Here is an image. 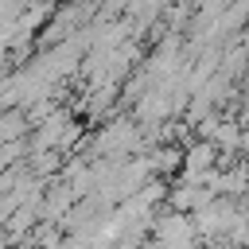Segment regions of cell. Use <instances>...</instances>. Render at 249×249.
<instances>
[{"instance_id": "cell-2", "label": "cell", "mask_w": 249, "mask_h": 249, "mask_svg": "<svg viewBox=\"0 0 249 249\" xmlns=\"http://www.w3.org/2000/svg\"><path fill=\"white\" fill-rule=\"evenodd\" d=\"M195 230H198V241H222L230 230H233V222L241 218V206L233 202V198H210L206 206H198L195 214Z\"/></svg>"}, {"instance_id": "cell-3", "label": "cell", "mask_w": 249, "mask_h": 249, "mask_svg": "<svg viewBox=\"0 0 249 249\" xmlns=\"http://www.w3.org/2000/svg\"><path fill=\"white\" fill-rule=\"evenodd\" d=\"M214 195L210 191H198V183H179L175 191H171V210H179V214H195L198 206H206Z\"/></svg>"}, {"instance_id": "cell-1", "label": "cell", "mask_w": 249, "mask_h": 249, "mask_svg": "<svg viewBox=\"0 0 249 249\" xmlns=\"http://www.w3.org/2000/svg\"><path fill=\"white\" fill-rule=\"evenodd\" d=\"M148 237L156 249H198V230H195V218L191 214H179V210H167L160 218L148 222Z\"/></svg>"}]
</instances>
